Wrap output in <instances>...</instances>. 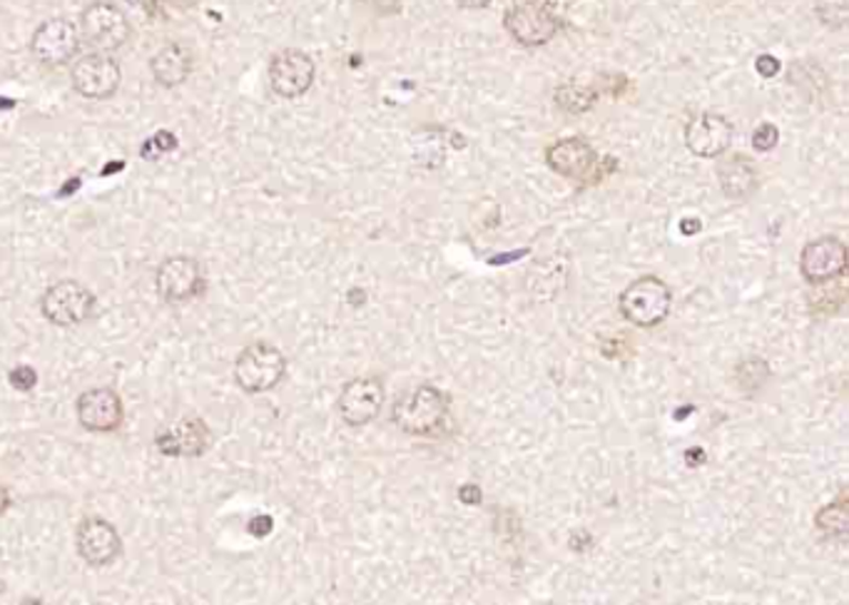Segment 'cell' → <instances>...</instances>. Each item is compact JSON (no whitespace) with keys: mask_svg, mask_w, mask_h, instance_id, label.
Here are the masks:
<instances>
[{"mask_svg":"<svg viewBox=\"0 0 849 605\" xmlns=\"http://www.w3.org/2000/svg\"><path fill=\"white\" fill-rule=\"evenodd\" d=\"M458 498H462V504L466 506H478L481 501H484V494H481V488L476 484H464L462 488H458Z\"/></svg>","mask_w":849,"mask_h":605,"instance_id":"83f0119b","label":"cell"},{"mask_svg":"<svg viewBox=\"0 0 849 605\" xmlns=\"http://www.w3.org/2000/svg\"><path fill=\"white\" fill-rule=\"evenodd\" d=\"M718 182L728 200H748L760 188V172L745 155H730L720 160Z\"/></svg>","mask_w":849,"mask_h":605,"instance_id":"d6986e66","label":"cell"},{"mask_svg":"<svg viewBox=\"0 0 849 605\" xmlns=\"http://www.w3.org/2000/svg\"><path fill=\"white\" fill-rule=\"evenodd\" d=\"M314 60L296 48H286L272 58L270 85L284 100L302 98L314 83Z\"/></svg>","mask_w":849,"mask_h":605,"instance_id":"9c48e42d","label":"cell"},{"mask_svg":"<svg viewBox=\"0 0 849 605\" xmlns=\"http://www.w3.org/2000/svg\"><path fill=\"white\" fill-rule=\"evenodd\" d=\"M546 160H548V168L556 174H560V178H573V180L586 178L598 162L596 150L580 138L558 140L556 145L546 152Z\"/></svg>","mask_w":849,"mask_h":605,"instance_id":"e0dca14e","label":"cell"},{"mask_svg":"<svg viewBox=\"0 0 849 605\" xmlns=\"http://www.w3.org/2000/svg\"><path fill=\"white\" fill-rule=\"evenodd\" d=\"M158 294L168 304H182L198 296L202 290V266L192 258H168L158 266Z\"/></svg>","mask_w":849,"mask_h":605,"instance_id":"5bb4252c","label":"cell"},{"mask_svg":"<svg viewBox=\"0 0 849 605\" xmlns=\"http://www.w3.org/2000/svg\"><path fill=\"white\" fill-rule=\"evenodd\" d=\"M75 546L80 558L93 568H105L122 556V538L110 521L90 516L78 526Z\"/></svg>","mask_w":849,"mask_h":605,"instance_id":"ba28073f","label":"cell"},{"mask_svg":"<svg viewBox=\"0 0 849 605\" xmlns=\"http://www.w3.org/2000/svg\"><path fill=\"white\" fill-rule=\"evenodd\" d=\"M732 142V125L718 112H703L685 128V145L698 158H720Z\"/></svg>","mask_w":849,"mask_h":605,"instance_id":"2e32d148","label":"cell"},{"mask_svg":"<svg viewBox=\"0 0 849 605\" xmlns=\"http://www.w3.org/2000/svg\"><path fill=\"white\" fill-rule=\"evenodd\" d=\"M194 68V56L185 43L162 46L150 60V70L155 83L162 88H178L185 83Z\"/></svg>","mask_w":849,"mask_h":605,"instance_id":"ac0fdd59","label":"cell"},{"mask_svg":"<svg viewBox=\"0 0 849 605\" xmlns=\"http://www.w3.org/2000/svg\"><path fill=\"white\" fill-rule=\"evenodd\" d=\"M491 3V0H458V6L462 8H486Z\"/></svg>","mask_w":849,"mask_h":605,"instance_id":"d6a6232c","label":"cell"},{"mask_svg":"<svg viewBox=\"0 0 849 605\" xmlns=\"http://www.w3.org/2000/svg\"><path fill=\"white\" fill-rule=\"evenodd\" d=\"M70 83L78 95L88 100H108L118 92L122 83V70L115 58L108 53H88L80 56L70 68Z\"/></svg>","mask_w":849,"mask_h":605,"instance_id":"8992f818","label":"cell"},{"mask_svg":"<svg viewBox=\"0 0 849 605\" xmlns=\"http://www.w3.org/2000/svg\"><path fill=\"white\" fill-rule=\"evenodd\" d=\"M384 396V384L376 376L352 379L340 394V416L350 426L370 424L382 412Z\"/></svg>","mask_w":849,"mask_h":605,"instance_id":"7c38bea8","label":"cell"},{"mask_svg":"<svg viewBox=\"0 0 849 605\" xmlns=\"http://www.w3.org/2000/svg\"><path fill=\"white\" fill-rule=\"evenodd\" d=\"M767 376H770V366H767L762 359H745V362H740L738 369H735V382H738L745 394L760 392Z\"/></svg>","mask_w":849,"mask_h":605,"instance_id":"7402d4cb","label":"cell"},{"mask_svg":"<svg viewBox=\"0 0 849 605\" xmlns=\"http://www.w3.org/2000/svg\"><path fill=\"white\" fill-rule=\"evenodd\" d=\"M148 145L158 148L160 152H170V150L178 148V140H175V135H172V132H158V135L148 142Z\"/></svg>","mask_w":849,"mask_h":605,"instance_id":"f1b7e54d","label":"cell"},{"mask_svg":"<svg viewBox=\"0 0 849 605\" xmlns=\"http://www.w3.org/2000/svg\"><path fill=\"white\" fill-rule=\"evenodd\" d=\"M620 314L626 316L630 324L650 330L665 322V316L670 314L673 306V292L660 276H640V280L630 282L618 300Z\"/></svg>","mask_w":849,"mask_h":605,"instance_id":"7a4b0ae2","label":"cell"},{"mask_svg":"<svg viewBox=\"0 0 849 605\" xmlns=\"http://www.w3.org/2000/svg\"><path fill=\"white\" fill-rule=\"evenodd\" d=\"M596 90H590L586 85L578 83H568L560 85L556 90V102L564 112H570V115H580V112H588L593 105H596Z\"/></svg>","mask_w":849,"mask_h":605,"instance_id":"ffe728a7","label":"cell"},{"mask_svg":"<svg viewBox=\"0 0 849 605\" xmlns=\"http://www.w3.org/2000/svg\"><path fill=\"white\" fill-rule=\"evenodd\" d=\"M80 43H83V38H80V28L73 20L50 18L33 33L30 50H33L38 63L60 68L78 56Z\"/></svg>","mask_w":849,"mask_h":605,"instance_id":"52a82bcc","label":"cell"},{"mask_svg":"<svg viewBox=\"0 0 849 605\" xmlns=\"http://www.w3.org/2000/svg\"><path fill=\"white\" fill-rule=\"evenodd\" d=\"M755 68H757V73H760L762 78H775L777 73H780V60H777L775 56H760V58H757V63H755Z\"/></svg>","mask_w":849,"mask_h":605,"instance_id":"4316f807","label":"cell"},{"mask_svg":"<svg viewBox=\"0 0 849 605\" xmlns=\"http://www.w3.org/2000/svg\"><path fill=\"white\" fill-rule=\"evenodd\" d=\"M504 26L508 36L526 48L546 46L548 40L558 33V18L550 13V8L526 3L511 8L504 18Z\"/></svg>","mask_w":849,"mask_h":605,"instance_id":"9a60e30c","label":"cell"},{"mask_svg":"<svg viewBox=\"0 0 849 605\" xmlns=\"http://www.w3.org/2000/svg\"><path fill=\"white\" fill-rule=\"evenodd\" d=\"M685 456H688V464L695 466V464H703V461H705V451L703 448H693Z\"/></svg>","mask_w":849,"mask_h":605,"instance_id":"1f68e13d","label":"cell"},{"mask_svg":"<svg viewBox=\"0 0 849 605\" xmlns=\"http://www.w3.org/2000/svg\"><path fill=\"white\" fill-rule=\"evenodd\" d=\"M212 444V434L208 424L198 416H185L178 419L168 426H162L155 434V446L162 456H172V458H194L202 456L204 451Z\"/></svg>","mask_w":849,"mask_h":605,"instance_id":"30bf717a","label":"cell"},{"mask_svg":"<svg viewBox=\"0 0 849 605\" xmlns=\"http://www.w3.org/2000/svg\"><path fill=\"white\" fill-rule=\"evenodd\" d=\"M10 508V491L6 486H0V516Z\"/></svg>","mask_w":849,"mask_h":605,"instance_id":"4dcf8cb0","label":"cell"},{"mask_svg":"<svg viewBox=\"0 0 849 605\" xmlns=\"http://www.w3.org/2000/svg\"><path fill=\"white\" fill-rule=\"evenodd\" d=\"M777 142H780V130L770 125V122H762V125L752 132V148L757 152H770Z\"/></svg>","mask_w":849,"mask_h":605,"instance_id":"d4e9b609","label":"cell"},{"mask_svg":"<svg viewBox=\"0 0 849 605\" xmlns=\"http://www.w3.org/2000/svg\"><path fill=\"white\" fill-rule=\"evenodd\" d=\"M520 3L538 6V8H550V6H556V0H520Z\"/></svg>","mask_w":849,"mask_h":605,"instance_id":"836d02e7","label":"cell"},{"mask_svg":"<svg viewBox=\"0 0 849 605\" xmlns=\"http://www.w3.org/2000/svg\"><path fill=\"white\" fill-rule=\"evenodd\" d=\"M95 310V294L85 284L75 280H63L48 286L43 300H40V312L46 320L55 326H78Z\"/></svg>","mask_w":849,"mask_h":605,"instance_id":"277c9868","label":"cell"},{"mask_svg":"<svg viewBox=\"0 0 849 605\" xmlns=\"http://www.w3.org/2000/svg\"><path fill=\"white\" fill-rule=\"evenodd\" d=\"M78 422L85 432L93 434H110L118 432L122 419H125V409H122V399L118 392H112L108 386L90 389L83 396L78 399Z\"/></svg>","mask_w":849,"mask_h":605,"instance_id":"4fadbf2b","label":"cell"},{"mask_svg":"<svg viewBox=\"0 0 849 605\" xmlns=\"http://www.w3.org/2000/svg\"><path fill=\"white\" fill-rule=\"evenodd\" d=\"M78 28H80V38H83L90 48L100 50V53L120 50L130 40L128 16L122 13L118 6L102 3V0L90 3L83 10Z\"/></svg>","mask_w":849,"mask_h":605,"instance_id":"5b68a950","label":"cell"},{"mask_svg":"<svg viewBox=\"0 0 849 605\" xmlns=\"http://www.w3.org/2000/svg\"><path fill=\"white\" fill-rule=\"evenodd\" d=\"M272 528H274V521H272V516H267V514L252 516V521L247 523V531L252 533L254 538H264V536H270Z\"/></svg>","mask_w":849,"mask_h":605,"instance_id":"484cf974","label":"cell"},{"mask_svg":"<svg viewBox=\"0 0 849 605\" xmlns=\"http://www.w3.org/2000/svg\"><path fill=\"white\" fill-rule=\"evenodd\" d=\"M817 528H820L822 533H827V536H837V538H845L847 531H849V508H847V498L842 496L840 501H835V504L825 506L820 514H817Z\"/></svg>","mask_w":849,"mask_h":605,"instance_id":"44dd1931","label":"cell"},{"mask_svg":"<svg viewBox=\"0 0 849 605\" xmlns=\"http://www.w3.org/2000/svg\"><path fill=\"white\" fill-rule=\"evenodd\" d=\"M700 228H703L700 220H683V222H680V232H683V234H698Z\"/></svg>","mask_w":849,"mask_h":605,"instance_id":"f546056e","label":"cell"},{"mask_svg":"<svg viewBox=\"0 0 849 605\" xmlns=\"http://www.w3.org/2000/svg\"><path fill=\"white\" fill-rule=\"evenodd\" d=\"M8 382H10V386L18 389V392H23V394L33 392V389L38 386V372L28 364H18V366L10 369Z\"/></svg>","mask_w":849,"mask_h":605,"instance_id":"cb8c5ba5","label":"cell"},{"mask_svg":"<svg viewBox=\"0 0 849 605\" xmlns=\"http://www.w3.org/2000/svg\"><path fill=\"white\" fill-rule=\"evenodd\" d=\"M448 416V399L436 386H416L398 399L392 422L412 436H432L444 426Z\"/></svg>","mask_w":849,"mask_h":605,"instance_id":"6da1fadb","label":"cell"},{"mask_svg":"<svg viewBox=\"0 0 849 605\" xmlns=\"http://www.w3.org/2000/svg\"><path fill=\"white\" fill-rule=\"evenodd\" d=\"M286 372V359L277 346L267 342H254L242 349L234 362V379L242 392L264 394L277 386Z\"/></svg>","mask_w":849,"mask_h":605,"instance_id":"3957f363","label":"cell"},{"mask_svg":"<svg viewBox=\"0 0 849 605\" xmlns=\"http://www.w3.org/2000/svg\"><path fill=\"white\" fill-rule=\"evenodd\" d=\"M815 13L825 28L840 30L847 26L849 0H815Z\"/></svg>","mask_w":849,"mask_h":605,"instance_id":"603a6c76","label":"cell"},{"mask_svg":"<svg viewBox=\"0 0 849 605\" xmlns=\"http://www.w3.org/2000/svg\"><path fill=\"white\" fill-rule=\"evenodd\" d=\"M847 244L837 238H820L805 244L800 254V272L807 282L825 284L842 276L847 270Z\"/></svg>","mask_w":849,"mask_h":605,"instance_id":"8fae6325","label":"cell"}]
</instances>
